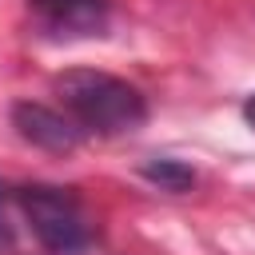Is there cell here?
<instances>
[{"label": "cell", "instance_id": "obj_1", "mask_svg": "<svg viewBox=\"0 0 255 255\" xmlns=\"http://www.w3.org/2000/svg\"><path fill=\"white\" fill-rule=\"evenodd\" d=\"M52 88L64 112L84 128V135H128L147 120L143 92L100 68H68Z\"/></svg>", "mask_w": 255, "mask_h": 255}, {"label": "cell", "instance_id": "obj_2", "mask_svg": "<svg viewBox=\"0 0 255 255\" xmlns=\"http://www.w3.org/2000/svg\"><path fill=\"white\" fill-rule=\"evenodd\" d=\"M12 199L20 203L32 235L40 239V247L56 251V255H80L92 243V223L84 215V203L76 199L72 187H56V183H24L12 191Z\"/></svg>", "mask_w": 255, "mask_h": 255}, {"label": "cell", "instance_id": "obj_3", "mask_svg": "<svg viewBox=\"0 0 255 255\" xmlns=\"http://www.w3.org/2000/svg\"><path fill=\"white\" fill-rule=\"evenodd\" d=\"M28 12L36 28L52 40H84L104 36L112 8L108 0H28Z\"/></svg>", "mask_w": 255, "mask_h": 255}, {"label": "cell", "instance_id": "obj_4", "mask_svg": "<svg viewBox=\"0 0 255 255\" xmlns=\"http://www.w3.org/2000/svg\"><path fill=\"white\" fill-rule=\"evenodd\" d=\"M12 128L24 143L32 147H44V151H76L84 143V128L68 116V112H56L48 104H36V100H16L12 104Z\"/></svg>", "mask_w": 255, "mask_h": 255}, {"label": "cell", "instance_id": "obj_5", "mask_svg": "<svg viewBox=\"0 0 255 255\" xmlns=\"http://www.w3.org/2000/svg\"><path fill=\"white\" fill-rule=\"evenodd\" d=\"M139 175H143L147 183H155L159 191H171V195H183V191L195 187V171H191L183 159H167V155L147 159V163L139 167Z\"/></svg>", "mask_w": 255, "mask_h": 255}, {"label": "cell", "instance_id": "obj_6", "mask_svg": "<svg viewBox=\"0 0 255 255\" xmlns=\"http://www.w3.org/2000/svg\"><path fill=\"white\" fill-rule=\"evenodd\" d=\"M243 120L255 128V92H251V96H247V104H243Z\"/></svg>", "mask_w": 255, "mask_h": 255}, {"label": "cell", "instance_id": "obj_7", "mask_svg": "<svg viewBox=\"0 0 255 255\" xmlns=\"http://www.w3.org/2000/svg\"><path fill=\"white\" fill-rule=\"evenodd\" d=\"M0 239H8V215H4V187H0Z\"/></svg>", "mask_w": 255, "mask_h": 255}]
</instances>
